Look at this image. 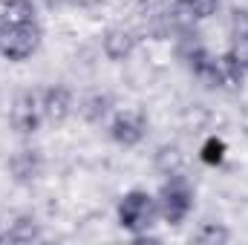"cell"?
<instances>
[{"instance_id": "obj_1", "label": "cell", "mask_w": 248, "mask_h": 245, "mask_svg": "<svg viewBox=\"0 0 248 245\" xmlns=\"http://www.w3.org/2000/svg\"><path fill=\"white\" fill-rule=\"evenodd\" d=\"M116 222H119V228L127 231L130 237L147 234L159 222L156 193H150L144 187H130L127 193H122V199L116 205Z\"/></svg>"}, {"instance_id": "obj_2", "label": "cell", "mask_w": 248, "mask_h": 245, "mask_svg": "<svg viewBox=\"0 0 248 245\" xmlns=\"http://www.w3.org/2000/svg\"><path fill=\"white\" fill-rule=\"evenodd\" d=\"M193 205H196V190L193 184L187 182L185 173H176V176H168L159 193H156V208H159V219L170 228H179L187 216L193 214Z\"/></svg>"}, {"instance_id": "obj_3", "label": "cell", "mask_w": 248, "mask_h": 245, "mask_svg": "<svg viewBox=\"0 0 248 245\" xmlns=\"http://www.w3.org/2000/svg\"><path fill=\"white\" fill-rule=\"evenodd\" d=\"M41 41H44V29L41 23H3V32H0V55L9 63H23L29 61L38 49H41Z\"/></svg>"}, {"instance_id": "obj_4", "label": "cell", "mask_w": 248, "mask_h": 245, "mask_svg": "<svg viewBox=\"0 0 248 245\" xmlns=\"http://www.w3.org/2000/svg\"><path fill=\"white\" fill-rule=\"evenodd\" d=\"M147 130H150V119H147V113L141 107L119 110L107 124V136L119 147H139L147 138Z\"/></svg>"}, {"instance_id": "obj_5", "label": "cell", "mask_w": 248, "mask_h": 245, "mask_svg": "<svg viewBox=\"0 0 248 245\" xmlns=\"http://www.w3.org/2000/svg\"><path fill=\"white\" fill-rule=\"evenodd\" d=\"M44 122L46 119H44V110H41V92H35V90L17 92L12 107H9V127L17 136H35Z\"/></svg>"}, {"instance_id": "obj_6", "label": "cell", "mask_w": 248, "mask_h": 245, "mask_svg": "<svg viewBox=\"0 0 248 245\" xmlns=\"http://www.w3.org/2000/svg\"><path fill=\"white\" fill-rule=\"evenodd\" d=\"M41 110L49 124H63L75 110V95L63 84H49L41 90Z\"/></svg>"}, {"instance_id": "obj_7", "label": "cell", "mask_w": 248, "mask_h": 245, "mask_svg": "<svg viewBox=\"0 0 248 245\" xmlns=\"http://www.w3.org/2000/svg\"><path fill=\"white\" fill-rule=\"evenodd\" d=\"M6 170L15 184H32L44 170V156L35 147H17L6 162Z\"/></svg>"}, {"instance_id": "obj_8", "label": "cell", "mask_w": 248, "mask_h": 245, "mask_svg": "<svg viewBox=\"0 0 248 245\" xmlns=\"http://www.w3.org/2000/svg\"><path fill=\"white\" fill-rule=\"evenodd\" d=\"M136 44H139V38L130 29H124V26H110L101 35V52H104L107 61H113V63L127 61L136 52Z\"/></svg>"}, {"instance_id": "obj_9", "label": "cell", "mask_w": 248, "mask_h": 245, "mask_svg": "<svg viewBox=\"0 0 248 245\" xmlns=\"http://www.w3.org/2000/svg\"><path fill=\"white\" fill-rule=\"evenodd\" d=\"M38 240H44V228L32 214H20L3 228V243H38Z\"/></svg>"}, {"instance_id": "obj_10", "label": "cell", "mask_w": 248, "mask_h": 245, "mask_svg": "<svg viewBox=\"0 0 248 245\" xmlns=\"http://www.w3.org/2000/svg\"><path fill=\"white\" fill-rule=\"evenodd\" d=\"M113 107H116V101H113L110 92H90V95L81 98L78 113L87 124H104L113 116Z\"/></svg>"}, {"instance_id": "obj_11", "label": "cell", "mask_w": 248, "mask_h": 245, "mask_svg": "<svg viewBox=\"0 0 248 245\" xmlns=\"http://www.w3.org/2000/svg\"><path fill=\"white\" fill-rule=\"evenodd\" d=\"M153 168L165 179L168 176H176V173H185V153H182V147L179 144H162V147H156Z\"/></svg>"}, {"instance_id": "obj_12", "label": "cell", "mask_w": 248, "mask_h": 245, "mask_svg": "<svg viewBox=\"0 0 248 245\" xmlns=\"http://www.w3.org/2000/svg\"><path fill=\"white\" fill-rule=\"evenodd\" d=\"M0 20L3 23H35L38 20V3L35 0H6L0 6Z\"/></svg>"}, {"instance_id": "obj_13", "label": "cell", "mask_w": 248, "mask_h": 245, "mask_svg": "<svg viewBox=\"0 0 248 245\" xmlns=\"http://www.w3.org/2000/svg\"><path fill=\"white\" fill-rule=\"evenodd\" d=\"M190 240L199 245H225V243H231V228L222 225V222L208 219V222H199V228L193 231Z\"/></svg>"}, {"instance_id": "obj_14", "label": "cell", "mask_w": 248, "mask_h": 245, "mask_svg": "<svg viewBox=\"0 0 248 245\" xmlns=\"http://www.w3.org/2000/svg\"><path fill=\"white\" fill-rule=\"evenodd\" d=\"M225 156H228V144H225V138H219V136H208V138L199 144V159H202L208 168H219V165L225 162Z\"/></svg>"}, {"instance_id": "obj_15", "label": "cell", "mask_w": 248, "mask_h": 245, "mask_svg": "<svg viewBox=\"0 0 248 245\" xmlns=\"http://www.w3.org/2000/svg\"><path fill=\"white\" fill-rule=\"evenodd\" d=\"M219 3H222V0H182L187 17H190L193 23H196V20H211V17L219 12Z\"/></svg>"}, {"instance_id": "obj_16", "label": "cell", "mask_w": 248, "mask_h": 245, "mask_svg": "<svg viewBox=\"0 0 248 245\" xmlns=\"http://www.w3.org/2000/svg\"><path fill=\"white\" fill-rule=\"evenodd\" d=\"M228 32H231V41L248 38V6H234V9H231Z\"/></svg>"}, {"instance_id": "obj_17", "label": "cell", "mask_w": 248, "mask_h": 245, "mask_svg": "<svg viewBox=\"0 0 248 245\" xmlns=\"http://www.w3.org/2000/svg\"><path fill=\"white\" fill-rule=\"evenodd\" d=\"M231 49H234V55H237L240 61L246 63V69H248V38H240V41H231Z\"/></svg>"}, {"instance_id": "obj_18", "label": "cell", "mask_w": 248, "mask_h": 245, "mask_svg": "<svg viewBox=\"0 0 248 245\" xmlns=\"http://www.w3.org/2000/svg\"><path fill=\"white\" fill-rule=\"evenodd\" d=\"M46 9H63V6H75L78 0H41Z\"/></svg>"}, {"instance_id": "obj_19", "label": "cell", "mask_w": 248, "mask_h": 245, "mask_svg": "<svg viewBox=\"0 0 248 245\" xmlns=\"http://www.w3.org/2000/svg\"><path fill=\"white\" fill-rule=\"evenodd\" d=\"M0 243H3V231H0Z\"/></svg>"}, {"instance_id": "obj_20", "label": "cell", "mask_w": 248, "mask_h": 245, "mask_svg": "<svg viewBox=\"0 0 248 245\" xmlns=\"http://www.w3.org/2000/svg\"><path fill=\"white\" fill-rule=\"evenodd\" d=\"M0 32H3V20H0Z\"/></svg>"}]
</instances>
